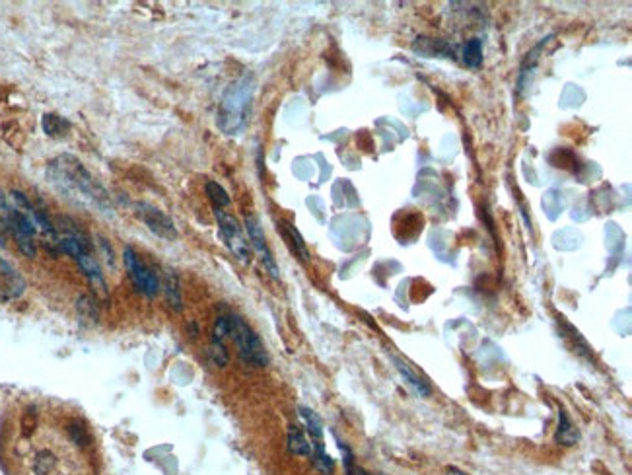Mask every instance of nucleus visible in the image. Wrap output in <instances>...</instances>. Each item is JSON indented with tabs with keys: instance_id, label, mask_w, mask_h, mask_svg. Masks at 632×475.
Instances as JSON below:
<instances>
[{
	"instance_id": "obj_1",
	"label": "nucleus",
	"mask_w": 632,
	"mask_h": 475,
	"mask_svg": "<svg viewBox=\"0 0 632 475\" xmlns=\"http://www.w3.org/2000/svg\"><path fill=\"white\" fill-rule=\"evenodd\" d=\"M47 175L49 182L66 197L97 208L99 212L111 215L113 205L106 187L94 180V175L84 168V164L78 158L71 154H60L59 158L49 164Z\"/></svg>"
},
{
	"instance_id": "obj_2",
	"label": "nucleus",
	"mask_w": 632,
	"mask_h": 475,
	"mask_svg": "<svg viewBox=\"0 0 632 475\" xmlns=\"http://www.w3.org/2000/svg\"><path fill=\"white\" fill-rule=\"evenodd\" d=\"M230 339L236 343L238 354L243 363L251 366H267L269 354L265 351V345L259 335L251 329V326L243 317L230 314Z\"/></svg>"
},
{
	"instance_id": "obj_3",
	"label": "nucleus",
	"mask_w": 632,
	"mask_h": 475,
	"mask_svg": "<svg viewBox=\"0 0 632 475\" xmlns=\"http://www.w3.org/2000/svg\"><path fill=\"white\" fill-rule=\"evenodd\" d=\"M215 217L216 222H218V228H220V234H222V240L228 245V249L234 254V257L238 259L239 263L250 265L251 247L245 234H243V228L239 224V220L234 215L222 210V208H215Z\"/></svg>"
},
{
	"instance_id": "obj_4",
	"label": "nucleus",
	"mask_w": 632,
	"mask_h": 475,
	"mask_svg": "<svg viewBox=\"0 0 632 475\" xmlns=\"http://www.w3.org/2000/svg\"><path fill=\"white\" fill-rule=\"evenodd\" d=\"M123 261H125V267L129 271V277H131V282L134 284V289L141 294H144V296H148V298H154L156 294L160 293V280L154 275V271H150L144 265L132 247H125Z\"/></svg>"
},
{
	"instance_id": "obj_5",
	"label": "nucleus",
	"mask_w": 632,
	"mask_h": 475,
	"mask_svg": "<svg viewBox=\"0 0 632 475\" xmlns=\"http://www.w3.org/2000/svg\"><path fill=\"white\" fill-rule=\"evenodd\" d=\"M134 215L143 220L144 226L150 232H154L158 238H164V240H175L178 238V230H175L173 220L169 219L164 210H160L154 205L144 203V201H136L134 203Z\"/></svg>"
},
{
	"instance_id": "obj_6",
	"label": "nucleus",
	"mask_w": 632,
	"mask_h": 475,
	"mask_svg": "<svg viewBox=\"0 0 632 475\" xmlns=\"http://www.w3.org/2000/svg\"><path fill=\"white\" fill-rule=\"evenodd\" d=\"M245 232H247V238H250L253 249L257 252L261 263L265 265V269L269 271V275H271L273 279H278V267H276L273 252H271V247L267 244V238H265L261 222L255 219V217H247V219H245Z\"/></svg>"
},
{
	"instance_id": "obj_7",
	"label": "nucleus",
	"mask_w": 632,
	"mask_h": 475,
	"mask_svg": "<svg viewBox=\"0 0 632 475\" xmlns=\"http://www.w3.org/2000/svg\"><path fill=\"white\" fill-rule=\"evenodd\" d=\"M247 90L245 88H234L230 92V96L224 101V113H222V125L224 121H228V125L224 127L226 131H236L241 119H243V108L247 106Z\"/></svg>"
},
{
	"instance_id": "obj_8",
	"label": "nucleus",
	"mask_w": 632,
	"mask_h": 475,
	"mask_svg": "<svg viewBox=\"0 0 632 475\" xmlns=\"http://www.w3.org/2000/svg\"><path fill=\"white\" fill-rule=\"evenodd\" d=\"M76 263H78V267L82 269V273L88 277V280L94 284V289H96L97 293H101L108 298V284H106L104 271H101L99 263L96 261V257L92 256L90 252H86L82 256L76 257Z\"/></svg>"
},
{
	"instance_id": "obj_9",
	"label": "nucleus",
	"mask_w": 632,
	"mask_h": 475,
	"mask_svg": "<svg viewBox=\"0 0 632 475\" xmlns=\"http://www.w3.org/2000/svg\"><path fill=\"white\" fill-rule=\"evenodd\" d=\"M393 361L397 370H399V374L403 376V380H405L406 386H409L411 390L415 391L417 395H420V398H430V395H432V388H430V384L426 380H422V378L418 376L417 372L406 365L405 361H401V358H393Z\"/></svg>"
},
{
	"instance_id": "obj_10",
	"label": "nucleus",
	"mask_w": 632,
	"mask_h": 475,
	"mask_svg": "<svg viewBox=\"0 0 632 475\" xmlns=\"http://www.w3.org/2000/svg\"><path fill=\"white\" fill-rule=\"evenodd\" d=\"M413 49L424 55V57H454V47H450L446 41L441 39H430V37H417V41L413 43Z\"/></svg>"
},
{
	"instance_id": "obj_11",
	"label": "nucleus",
	"mask_w": 632,
	"mask_h": 475,
	"mask_svg": "<svg viewBox=\"0 0 632 475\" xmlns=\"http://www.w3.org/2000/svg\"><path fill=\"white\" fill-rule=\"evenodd\" d=\"M59 470V456L49 448L37 450L32 460V475H55Z\"/></svg>"
},
{
	"instance_id": "obj_12",
	"label": "nucleus",
	"mask_w": 632,
	"mask_h": 475,
	"mask_svg": "<svg viewBox=\"0 0 632 475\" xmlns=\"http://www.w3.org/2000/svg\"><path fill=\"white\" fill-rule=\"evenodd\" d=\"M164 293H166V300L169 308L173 312H181L183 310V296H181V282L179 277L173 271H166V277H164Z\"/></svg>"
},
{
	"instance_id": "obj_13",
	"label": "nucleus",
	"mask_w": 632,
	"mask_h": 475,
	"mask_svg": "<svg viewBox=\"0 0 632 475\" xmlns=\"http://www.w3.org/2000/svg\"><path fill=\"white\" fill-rule=\"evenodd\" d=\"M311 463L317 472L331 475L335 472V460L325 452L323 440H311Z\"/></svg>"
},
{
	"instance_id": "obj_14",
	"label": "nucleus",
	"mask_w": 632,
	"mask_h": 475,
	"mask_svg": "<svg viewBox=\"0 0 632 475\" xmlns=\"http://www.w3.org/2000/svg\"><path fill=\"white\" fill-rule=\"evenodd\" d=\"M288 450L296 456H311V442L306 439L300 426L292 425L288 428Z\"/></svg>"
},
{
	"instance_id": "obj_15",
	"label": "nucleus",
	"mask_w": 632,
	"mask_h": 475,
	"mask_svg": "<svg viewBox=\"0 0 632 475\" xmlns=\"http://www.w3.org/2000/svg\"><path fill=\"white\" fill-rule=\"evenodd\" d=\"M580 439L576 426L572 425V421L568 419V415L564 409H559V430H557V442H561L564 446H572Z\"/></svg>"
},
{
	"instance_id": "obj_16",
	"label": "nucleus",
	"mask_w": 632,
	"mask_h": 475,
	"mask_svg": "<svg viewBox=\"0 0 632 475\" xmlns=\"http://www.w3.org/2000/svg\"><path fill=\"white\" fill-rule=\"evenodd\" d=\"M280 226H282V230H284V236H287L288 244L292 245V252L300 257V261H310V254H308V247L304 244V240H302V236H300V232L290 224V222H280Z\"/></svg>"
},
{
	"instance_id": "obj_17",
	"label": "nucleus",
	"mask_w": 632,
	"mask_h": 475,
	"mask_svg": "<svg viewBox=\"0 0 632 475\" xmlns=\"http://www.w3.org/2000/svg\"><path fill=\"white\" fill-rule=\"evenodd\" d=\"M300 417L306 425V430L310 433L311 440H323V423L319 415L311 411L310 407H300Z\"/></svg>"
},
{
	"instance_id": "obj_18",
	"label": "nucleus",
	"mask_w": 632,
	"mask_h": 475,
	"mask_svg": "<svg viewBox=\"0 0 632 475\" xmlns=\"http://www.w3.org/2000/svg\"><path fill=\"white\" fill-rule=\"evenodd\" d=\"M463 61L469 69H478L483 64V41L478 37L469 39L463 47Z\"/></svg>"
},
{
	"instance_id": "obj_19",
	"label": "nucleus",
	"mask_w": 632,
	"mask_h": 475,
	"mask_svg": "<svg viewBox=\"0 0 632 475\" xmlns=\"http://www.w3.org/2000/svg\"><path fill=\"white\" fill-rule=\"evenodd\" d=\"M204 191H206V195L210 199V203L215 205V208H224L230 205V195H228L226 189L220 183L208 180L206 185H204Z\"/></svg>"
},
{
	"instance_id": "obj_20",
	"label": "nucleus",
	"mask_w": 632,
	"mask_h": 475,
	"mask_svg": "<svg viewBox=\"0 0 632 475\" xmlns=\"http://www.w3.org/2000/svg\"><path fill=\"white\" fill-rule=\"evenodd\" d=\"M76 310H78V314H80L82 319H88V321H92V324H97V319H99V310H97L96 300H94L92 296H88V294L80 296V298L76 300Z\"/></svg>"
},
{
	"instance_id": "obj_21",
	"label": "nucleus",
	"mask_w": 632,
	"mask_h": 475,
	"mask_svg": "<svg viewBox=\"0 0 632 475\" xmlns=\"http://www.w3.org/2000/svg\"><path fill=\"white\" fill-rule=\"evenodd\" d=\"M66 433H69V439H71L74 446H78V448H86L88 446V433H86V428H84L80 421H71Z\"/></svg>"
},
{
	"instance_id": "obj_22",
	"label": "nucleus",
	"mask_w": 632,
	"mask_h": 475,
	"mask_svg": "<svg viewBox=\"0 0 632 475\" xmlns=\"http://www.w3.org/2000/svg\"><path fill=\"white\" fill-rule=\"evenodd\" d=\"M66 129H69V123L60 119L59 115H45L43 117V131L49 136H57L60 131H66Z\"/></svg>"
},
{
	"instance_id": "obj_23",
	"label": "nucleus",
	"mask_w": 632,
	"mask_h": 475,
	"mask_svg": "<svg viewBox=\"0 0 632 475\" xmlns=\"http://www.w3.org/2000/svg\"><path fill=\"white\" fill-rule=\"evenodd\" d=\"M208 354H210V361H212L216 366L222 368V366L228 365V351L224 343H210V351H208Z\"/></svg>"
},
{
	"instance_id": "obj_24",
	"label": "nucleus",
	"mask_w": 632,
	"mask_h": 475,
	"mask_svg": "<svg viewBox=\"0 0 632 475\" xmlns=\"http://www.w3.org/2000/svg\"><path fill=\"white\" fill-rule=\"evenodd\" d=\"M36 426H37L36 407H27V409H25V413L22 415V433H24V437L34 435Z\"/></svg>"
},
{
	"instance_id": "obj_25",
	"label": "nucleus",
	"mask_w": 632,
	"mask_h": 475,
	"mask_svg": "<svg viewBox=\"0 0 632 475\" xmlns=\"http://www.w3.org/2000/svg\"><path fill=\"white\" fill-rule=\"evenodd\" d=\"M339 450L343 454V463H345V470L346 474H348V472L354 467V454H352V450L346 446L345 442H341V440H339Z\"/></svg>"
},
{
	"instance_id": "obj_26",
	"label": "nucleus",
	"mask_w": 632,
	"mask_h": 475,
	"mask_svg": "<svg viewBox=\"0 0 632 475\" xmlns=\"http://www.w3.org/2000/svg\"><path fill=\"white\" fill-rule=\"evenodd\" d=\"M97 245H99V249H101V254L106 256V261H108L109 265L113 267L115 265V254H113V249H111V245L106 238H101V236H97Z\"/></svg>"
},
{
	"instance_id": "obj_27",
	"label": "nucleus",
	"mask_w": 632,
	"mask_h": 475,
	"mask_svg": "<svg viewBox=\"0 0 632 475\" xmlns=\"http://www.w3.org/2000/svg\"><path fill=\"white\" fill-rule=\"evenodd\" d=\"M0 277H6V279L12 282V280L18 279L20 275H18V273L14 271V267L10 265V263H8V261H4V259L0 257Z\"/></svg>"
},
{
	"instance_id": "obj_28",
	"label": "nucleus",
	"mask_w": 632,
	"mask_h": 475,
	"mask_svg": "<svg viewBox=\"0 0 632 475\" xmlns=\"http://www.w3.org/2000/svg\"><path fill=\"white\" fill-rule=\"evenodd\" d=\"M346 475H370V474H368L366 470H362V467H358V465H354V467H352V470H350V472H348Z\"/></svg>"
},
{
	"instance_id": "obj_29",
	"label": "nucleus",
	"mask_w": 632,
	"mask_h": 475,
	"mask_svg": "<svg viewBox=\"0 0 632 475\" xmlns=\"http://www.w3.org/2000/svg\"><path fill=\"white\" fill-rule=\"evenodd\" d=\"M448 475H467V474H463V472H459L457 467H450V470H448Z\"/></svg>"
}]
</instances>
